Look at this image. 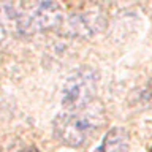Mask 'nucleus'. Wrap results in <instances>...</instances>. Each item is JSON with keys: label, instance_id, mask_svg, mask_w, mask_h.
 Here are the masks:
<instances>
[{"label": "nucleus", "instance_id": "nucleus-3", "mask_svg": "<svg viewBox=\"0 0 152 152\" xmlns=\"http://www.w3.org/2000/svg\"><path fill=\"white\" fill-rule=\"evenodd\" d=\"M98 89V73L90 66H83L73 71L64 81L60 103L64 111H76L92 103Z\"/></svg>", "mask_w": 152, "mask_h": 152}, {"label": "nucleus", "instance_id": "nucleus-2", "mask_svg": "<svg viewBox=\"0 0 152 152\" xmlns=\"http://www.w3.org/2000/svg\"><path fill=\"white\" fill-rule=\"evenodd\" d=\"M19 35L30 37L35 33L54 30L64 24V8L57 2H19L16 3Z\"/></svg>", "mask_w": 152, "mask_h": 152}, {"label": "nucleus", "instance_id": "nucleus-7", "mask_svg": "<svg viewBox=\"0 0 152 152\" xmlns=\"http://www.w3.org/2000/svg\"><path fill=\"white\" fill-rule=\"evenodd\" d=\"M128 103H130V106L140 109V111L152 109V79L133 90L128 97Z\"/></svg>", "mask_w": 152, "mask_h": 152}, {"label": "nucleus", "instance_id": "nucleus-9", "mask_svg": "<svg viewBox=\"0 0 152 152\" xmlns=\"http://www.w3.org/2000/svg\"><path fill=\"white\" fill-rule=\"evenodd\" d=\"M0 152H2V147H0Z\"/></svg>", "mask_w": 152, "mask_h": 152}, {"label": "nucleus", "instance_id": "nucleus-4", "mask_svg": "<svg viewBox=\"0 0 152 152\" xmlns=\"http://www.w3.org/2000/svg\"><path fill=\"white\" fill-rule=\"evenodd\" d=\"M108 26V19L104 13L98 8H89L84 11H78L68 16L64 22V32L73 38H92L102 33Z\"/></svg>", "mask_w": 152, "mask_h": 152}, {"label": "nucleus", "instance_id": "nucleus-1", "mask_svg": "<svg viewBox=\"0 0 152 152\" xmlns=\"http://www.w3.org/2000/svg\"><path fill=\"white\" fill-rule=\"evenodd\" d=\"M106 111L102 102L94 100L76 111H64L54 119V136L68 147H81L106 125Z\"/></svg>", "mask_w": 152, "mask_h": 152}, {"label": "nucleus", "instance_id": "nucleus-6", "mask_svg": "<svg viewBox=\"0 0 152 152\" xmlns=\"http://www.w3.org/2000/svg\"><path fill=\"white\" fill-rule=\"evenodd\" d=\"M128 146H130V138L127 130H124L122 127H114L104 135L103 142L97 152H127Z\"/></svg>", "mask_w": 152, "mask_h": 152}, {"label": "nucleus", "instance_id": "nucleus-5", "mask_svg": "<svg viewBox=\"0 0 152 152\" xmlns=\"http://www.w3.org/2000/svg\"><path fill=\"white\" fill-rule=\"evenodd\" d=\"M14 38H21L18 24L16 3H0V49L5 48Z\"/></svg>", "mask_w": 152, "mask_h": 152}, {"label": "nucleus", "instance_id": "nucleus-8", "mask_svg": "<svg viewBox=\"0 0 152 152\" xmlns=\"http://www.w3.org/2000/svg\"><path fill=\"white\" fill-rule=\"evenodd\" d=\"M19 152H40L37 149V147H27V149H22V151H19Z\"/></svg>", "mask_w": 152, "mask_h": 152}]
</instances>
